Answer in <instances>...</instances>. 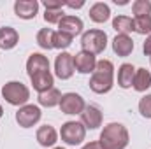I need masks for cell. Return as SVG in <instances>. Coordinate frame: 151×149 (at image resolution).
Returning a JSON list of instances; mask_svg holds the SVG:
<instances>
[{"instance_id": "30bf717a", "label": "cell", "mask_w": 151, "mask_h": 149, "mask_svg": "<svg viewBox=\"0 0 151 149\" xmlns=\"http://www.w3.org/2000/svg\"><path fill=\"white\" fill-rule=\"evenodd\" d=\"M97 67V58L95 54L88 53V51H79L74 54V69L79 74H93Z\"/></svg>"}, {"instance_id": "5bb4252c", "label": "cell", "mask_w": 151, "mask_h": 149, "mask_svg": "<svg viewBox=\"0 0 151 149\" xmlns=\"http://www.w3.org/2000/svg\"><path fill=\"white\" fill-rule=\"evenodd\" d=\"M35 139L42 148H53L58 142V132L51 126V125H42L37 128Z\"/></svg>"}, {"instance_id": "3957f363", "label": "cell", "mask_w": 151, "mask_h": 149, "mask_svg": "<svg viewBox=\"0 0 151 149\" xmlns=\"http://www.w3.org/2000/svg\"><path fill=\"white\" fill-rule=\"evenodd\" d=\"M2 97L14 107H23L30 100V90L21 81H9L2 86Z\"/></svg>"}, {"instance_id": "8fae6325", "label": "cell", "mask_w": 151, "mask_h": 149, "mask_svg": "<svg viewBox=\"0 0 151 149\" xmlns=\"http://www.w3.org/2000/svg\"><path fill=\"white\" fill-rule=\"evenodd\" d=\"M79 116H81V123L86 130H97L102 125V112L97 105H91V104L86 105Z\"/></svg>"}, {"instance_id": "1f68e13d", "label": "cell", "mask_w": 151, "mask_h": 149, "mask_svg": "<svg viewBox=\"0 0 151 149\" xmlns=\"http://www.w3.org/2000/svg\"><path fill=\"white\" fill-rule=\"evenodd\" d=\"M65 5L67 7H70V9H81L83 5H84V0H77V2H65Z\"/></svg>"}, {"instance_id": "f1b7e54d", "label": "cell", "mask_w": 151, "mask_h": 149, "mask_svg": "<svg viewBox=\"0 0 151 149\" xmlns=\"http://www.w3.org/2000/svg\"><path fill=\"white\" fill-rule=\"evenodd\" d=\"M42 5L46 7V11H58V9H63L65 2L63 0H44Z\"/></svg>"}, {"instance_id": "4dcf8cb0", "label": "cell", "mask_w": 151, "mask_h": 149, "mask_svg": "<svg viewBox=\"0 0 151 149\" xmlns=\"http://www.w3.org/2000/svg\"><path fill=\"white\" fill-rule=\"evenodd\" d=\"M83 149H104V148L100 146L99 140H91V142H86V144L83 146Z\"/></svg>"}, {"instance_id": "7c38bea8", "label": "cell", "mask_w": 151, "mask_h": 149, "mask_svg": "<svg viewBox=\"0 0 151 149\" xmlns=\"http://www.w3.org/2000/svg\"><path fill=\"white\" fill-rule=\"evenodd\" d=\"M42 72H49V60L42 53H32L27 60V74L28 77H34Z\"/></svg>"}, {"instance_id": "ac0fdd59", "label": "cell", "mask_w": 151, "mask_h": 149, "mask_svg": "<svg viewBox=\"0 0 151 149\" xmlns=\"http://www.w3.org/2000/svg\"><path fill=\"white\" fill-rule=\"evenodd\" d=\"M30 81H32V86H34V90H35L37 93H44V91L51 90L53 84H55V77L51 74V70L34 75V77H30Z\"/></svg>"}, {"instance_id": "2e32d148", "label": "cell", "mask_w": 151, "mask_h": 149, "mask_svg": "<svg viewBox=\"0 0 151 149\" xmlns=\"http://www.w3.org/2000/svg\"><path fill=\"white\" fill-rule=\"evenodd\" d=\"M19 42V35L12 27H2L0 28V49L9 51L12 47H16Z\"/></svg>"}, {"instance_id": "4316f807", "label": "cell", "mask_w": 151, "mask_h": 149, "mask_svg": "<svg viewBox=\"0 0 151 149\" xmlns=\"http://www.w3.org/2000/svg\"><path fill=\"white\" fill-rule=\"evenodd\" d=\"M139 112L142 117L151 119V93L150 95H144L141 100H139Z\"/></svg>"}, {"instance_id": "e575fe53", "label": "cell", "mask_w": 151, "mask_h": 149, "mask_svg": "<svg viewBox=\"0 0 151 149\" xmlns=\"http://www.w3.org/2000/svg\"><path fill=\"white\" fill-rule=\"evenodd\" d=\"M150 62H151V58H150Z\"/></svg>"}, {"instance_id": "d6986e66", "label": "cell", "mask_w": 151, "mask_h": 149, "mask_svg": "<svg viewBox=\"0 0 151 149\" xmlns=\"http://www.w3.org/2000/svg\"><path fill=\"white\" fill-rule=\"evenodd\" d=\"M60 100H62V91L56 90V88H51V90H47L44 93H39V97H37L39 105L47 107V109L60 105Z\"/></svg>"}, {"instance_id": "52a82bcc", "label": "cell", "mask_w": 151, "mask_h": 149, "mask_svg": "<svg viewBox=\"0 0 151 149\" xmlns=\"http://www.w3.org/2000/svg\"><path fill=\"white\" fill-rule=\"evenodd\" d=\"M76 69H74V54L67 53V51H62L56 60H55V74L58 79L62 81H67L74 75Z\"/></svg>"}, {"instance_id": "f546056e", "label": "cell", "mask_w": 151, "mask_h": 149, "mask_svg": "<svg viewBox=\"0 0 151 149\" xmlns=\"http://www.w3.org/2000/svg\"><path fill=\"white\" fill-rule=\"evenodd\" d=\"M142 51H144V54H146V56H150V58H151V35L146 37L144 44H142Z\"/></svg>"}, {"instance_id": "ba28073f", "label": "cell", "mask_w": 151, "mask_h": 149, "mask_svg": "<svg viewBox=\"0 0 151 149\" xmlns=\"http://www.w3.org/2000/svg\"><path fill=\"white\" fill-rule=\"evenodd\" d=\"M63 114H69V116H76V114H81L83 109L86 107L84 104V98L79 95V93H63L62 95V100H60V105H58Z\"/></svg>"}, {"instance_id": "d4e9b609", "label": "cell", "mask_w": 151, "mask_h": 149, "mask_svg": "<svg viewBox=\"0 0 151 149\" xmlns=\"http://www.w3.org/2000/svg\"><path fill=\"white\" fill-rule=\"evenodd\" d=\"M72 40L74 39L70 35H67V34H63V32H55V35H53V47L55 49H67L72 44Z\"/></svg>"}, {"instance_id": "5b68a950", "label": "cell", "mask_w": 151, "mask_h": 149, "mask_svg": "<svg viewBox=\"0 0 151 149\" xmlns=\"http://www.w3.org/2000/svg\"><path fill=\"white\" fill-rule=\"evenodd\" d=\"M60 137L67 146H79L86 139V128L79 121H67L60 128Z\"/></svg>"}, {"instance_id": "7a4b0ae2", "label": "cell", "mask_w": 151, "mask_h": 149, "mask_svg": "<svg viewBox=\"0 0 151 149\" xmlns=\"http://www.w3.org/2000/svg\"><path fill=\"white\" fill-rule=\"evenodd\" d=\"M99 142L104 149H125L130 142V135H128V130L125 125L109 123L104 126Z\"/></svg>"}, {"instance_id": "484cf974", "label": "cell", "mask_w": 151, "mask_h": 149, "mask_svg": "<svg viewBox=\"0 0 151 149\" xmlns=\"http://www.w3.org/2000/svg\"><path fill=\"white\" fill-rule=\"evenodd\" d=\"M132 11L137 16H151V2L150 0H135L132 4Z\"/></svg>"}, {"instance_id": "603a6c76", "label": "cell", "mask_w": 151, "mask_h": 149, "mask_svg": "<svg viewBox=\"0 0 151 149\" xmlns=\"http://www.w3.org/2000/svg\"><path fill=\"white\" fill-rule=\"evenodd\" d=\"M134 32H137L139 35H151V16L134 18Z\"/></svg>"}, {"instance_id": "8992f818", "label": "cell", "mask_w": 151, "mask_h": 149, "mask_svg": "<svg viewBox=\"0 0 151 149\" xmlns=\"http://www.w3.org/2000/svg\"><path fill=\"white\" fill-rule=\"evenodd\" d=\"M42 117V111L39 105L34 104H27L23 107H19L16 112V123L21 126V128H32L35 126Z\"/></svg>"}, {"instance_id": "cb8c5ba5", "label": "cell", "mask_w": 151, "mask_h": 149, "mask_svg": "<svg viewBox=\"0 0 151 149\" xmlns=\"http://www.w3.org/2000/svg\"><path fill=\"white\" fill-rule=\"evenodd\" d=\"M53 35H55V32L51 30V28H40L37 32V44L39 47H42V49H55L53 47Z\"/></svg>"}, {"instance_id": "4fadbf2b", "label": "cell", "mask_w": 151, "mask_h": 149, "mask_svg": "<svg viewBox=\"0 0 151 149\" xmlns=\"http://www.w3.org/2000/svg\"><path fill=\"white\" fill-rule=\"evenodd\" d=\"M39 12L37 0H16L14 2V14L21 19H34Z\"/></svg>"}, {"instance_id": "9a60e30c", "label": "cell", "mask_w": 151, "mask_h": 149, "mask_svg": "<svg viewBox=\"0 0 151 149\" xmlns=\"http://www.w3.org/2000/svg\"><path fill=\"white\" fill-rule=\"evenodd\" d=\"M134 75H135V67L132 63H121L119 69H118V86L123 88V90L132 88Z\"/></svg>"}, {"instance_id": "44dd1931", "label": "cell", "mask_w": 151, "mask_h": 149, "mask_svg": "<svg viewBox=\"0 0 151 149\" xmlns=\"http://www.w3.org/2000/svg\"><path fill=\"white\" fill-rule=\"evenodd\" d=\"M132 88L139 93H144L146 90L151 88V74L146 69H135V75H134V84Z\"/></svg>"}, {"instance_id": "7402d4cb", "label": "cell", "mask_w": 151, "mask_h": 149, "mask_svg": "<svg viewBox=\"0 0 151 149\" xmlns=\"http://www.w3.org/2000/svg\"><path fill=\"white\" fill-rule=\"evenodd\" d=\"M113 28L118 32V35H128L134 32V19L130 16H116L113 19Z\"/></svg>"}, {"instance_id": "ffe728a7", "label": "cell", "mask_w": 151, "mask_h": 149, "mask_svg": "<svg viewBox=\"0 0 151 149\" xmlns=\"http://www.w3.org/2000/svg\"><path fill=\"white\" fill-rule=\"evenodd\" d=\"M111 18V9L104 2H97L90 7V19L93 23H106Z\"/></svg>"}, {"instance_id": "e0dca14e", "label": "cell", "mask_w": 151, "mask_h": 149, "mask_svg": "<svg viewBox=\"0 0 151 149\" xmlns=\"http://www.w3.org/2000/svg\"><path fill=\"white\" fill-rule=\"evenodd\" d=\"M113 51L118 56H121V58L132 54V51H134V40L128 35H116L113 39Z\"/></svg>"}, {"instance_id": "836d02e7", "label": "cell", "mask_w": 151, "mask_h": 149, "mask_svg": "<svg viewBox=\"0 0 151 149\" xmlns=\"http://www.w3.org/2000/svg\"><path fill=\"white\" fill-rule=\"evenodd\" d=\"M53 149H65V148H53Z\"/></svg>"}, {"instance_id": "d6a6232c", "label": "cell", "mask_w": 151, "mask_h": 149, "mask_svg": "<svg viewBox=\"0 0 151 149\" xmlns=\"http://www.w3.org/2000/svg\"><path fill=\"white\" fill-rule=\"evenodd\" d=\"M4 116V109H2V105H0V117Z\"/></svg>"}, {"instance_id": "9c48e42d", "label": "cell", "mask_w": 151, "mask_h": 149, "mask_svg": "<svg viewBox=\"0 0 151 149\" xmlns=\"http://www.w3.org/2000/svg\"><path fill=\"white\" fill-rule=\"evenodd\" d=\"M83 28H84L83 19L77 16H72V14H65L58 23V32H63V34L70 35L72 39L77 37L79 34H83Z\"/></svg>"}, {"instance_id": "6da1fadb", "label": "cell", "mask_w": 151, "mask_h": 149, "mask_svg": "<svg viewBox=\"0 0 151 149\" xmlns=\"http://www.w3.org/2000/svg\"><path fill=\"white\" fill-rule=\"evenodd\" d=\"M114 86V65L111 60H99L90 77V90L97 95L109 93Z\"/></svg>"}, {"instance_id": "277c9868", "label": "cell", "mask_w": 151, "mask_h": 149, "mask_svg": "<svg viewBox=\"0 0 151 149\" xmlns=\"http://www.w3.org/2000/svg\"><path fill=\"white\" fill-rule=\"evenodd\" d=\"M81 47L83 51H88L91 54H100L107 47V34L99 28H91L83 32L81 35Z\"/></svg>"}, {"instance_id": "83f0119b", "label": "cell", "mask_w": 151, "mask_h": 149, "mask_svg": "<svg viewBox=\"0 0 151 149\" xmlns=\"http://www.w3.org/2000/svg\"><path fill=\"white\" fill-rule=\"evenodd\" d=\"M63 16H65L63 9H58V11H46V12H44V21L49 23V25H58Z\"/></svg>"}]
</instances>
